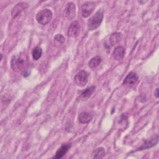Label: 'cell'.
Returning a JSON list of instances; mask_svg holds the SVG:
<instances>
[{"label": "cell", "mask_w": 159, "mask_h": 159, "mask_svg": "<svg viewBox=\"0 0 159 159\" xmlns=\"http://www.w3.org/2000/svg\"><path fill=\"white\" fill-rule=\"evenodd\" d=\"M28 7L27 4L25 2H19L12 9L11 16L12 18H16Z\"/></svg>", "instance_id": "obj_8"}, {"label": "cell", "mask_w": 159, "mask_h": 159, "mask_svg": "<svg viewBox=\"0 0 159 159\" xmlns=\"http://www.w3.org/2000/svg\"><path fill=\"white\" fill-rule=\"evenodd\" d=\"M11 68L14 71L23 70L27 65V57L25 53L14 55L11 61Z\"/></svg>", "instance_id": "obj_1"}, {"label": "cell", "mask_w": 159, "mask_h": 159, "mask_svg": "<svg viewBox=\"0 0 159 159\" xmlns=\"http://www.w3.org/2000/svg\"><path fill=\"white\" fill-rule=\"evenodd\" d=\"M88 80V73L84 70L78 71L74 77V82L76 86L80 88L84 87Z\"/></svg>", "instance_id": "obj_4"}, {"label": "cell", "mask_w": 159, "mask_h": 159, "mask_svg": "<svg viewBox=\"0 0 159 159\" xmlns=\"http://www.w3.org/2000/svg\"><path fill=\"white\" fill-rule=\"evenodd\" d=\"M65 39L63 37V35H62L61 34H57L55 35V36L53 38V43L55 47H61L65 42Z\"/></svg>", "instance_id": "obj_17"}, {"label": "cell", "mask_w": 159, "mask_h": 159, "mask_svg": "<svg viewBox=\"0 0 159 159\" xmlns=\"http://www.w3.org/2000/svg\"><path fill=\"white\" fill-rule=\"evenodd\" d=\"M122 38V34L120 32H115L111 35L109 37V43L112 46L117 44Z\"/></svg>", "instance_id": "obj_14"}, {"label": "cell", "mask_w": 159, "mask_h": 159, "mask_svg": "<svg viewBox=\"0 0 159 159\" xmlns=\"http://www.w3.org/2000/svg\"><path fill=\"white\" fill-rule=\"evenodd\" d=\"M92 119L91 115L86 112H83L78 116V120L81 124H87Z\"/></svg>", "instance_id": "obj_15"}, {"label": "cell", "mask_w": 159, "mask_h": 159, "mask_svg": "<svg viewBox=\"0 0 159 159\" xmlns=\"http://www.w3.org/2000/svg\"><path fill=\"white\" fill-rule=\"evenodd\" d=\"M71 145L69 143H65L63 144L60 148H58L57 150L55 156L53 157V158L55 159H59L62 158L68 151V150L70 148Z\"/></svg>", "instance_id": "obj_9"}, {"label": "cell", "mask_w": 159, "mask_h": 159, "mask_svg": "<svg viewBox=\"0 0 159 159\" xmlns=\"http://www.w3.org/2000/svg\"><path fill=\"white\" fill-rule=\"evenodd\" d=\"M52 12L49 9H43L39 11L35 16L37 22L42 25L48 24L52 19Z\"/></svg>", "instance_id": "obj_3"}, {"label": "cell", "mask_w": 159, "mask_h": 159, "mask_svg": "<svg viewBox=\"0 0 159 159\" xmlns=\"http://www.w3.org/2000/svg\"><path fill=\"white\" fill-rule=\"evenodd\" d=\"M158 135H156L151 139H150L148 140H146L144 142V143L138 150H144V149H147V148L152 147L153 146L155 145L158 143Z\"/></svg>", "instance_id": "obj_12"}, {"label": "cell", "mask_w": 159, "mask_h": 159, "mask_svg": "<svg viewBox=\"0 0 159 159\" xmlns=\"http://www.w3.org/2000/svg\"><path fill=\"white\" fill-rule=\"evenodd\" d=\"M63 14L65 17L69 20L74 19L76 14L75 4L73 2H68L64 9Z\"/></svg>", "instance_id": "obj_7"}, {"label": "cell", "mask_w": 159, "mask_h": 159, "mask_svg": "<svg viewBox=\"0 0 159 159\" xmlns=\"http://www.w3.org/2000/svg\"><path fill=\"white\" fill-rule=\"evenodd\" d=\"M158 88H157L155 91V96L157 98H158L159 97V95H158Z\"/></svg>", "instance_id": "obj_20"}, {"label": "cell", "mask_w": 159, "mask_h": 159, "mask_svg": "<svg viewBox=\"0 0 159 159\" xmlns=\"http://www.w3.org/2000/svg\"><path fill=\"white\" fill-rule=\"evenodd\" d=\"M105 150L103 147H99L96 148L93 153V158H102L105 155Z\"/></svg>", "instance_id": "obj_19"}, {"label": "cell", "mask_w": 159, "mask_h": 159, "mask_svg": "<svg viewBox=\"0 0 159 159\" xmlns=\"http://www.w3.org/2000/svg\"><path fill=\"white\" fill-rule=\"evenodd\" d=\"M42 55V49L41 47L37 46L32 51V56L34 60H38Z\"/></svg>", "instance_id": "obj_18"}, {"label": "cell", "mask_w": 159, "mask_h": 159, "mask_svg": "<svg viewBox=\"0 0 159 159\" xmlns=\"http://www.w3.org/2000/svg\"><path fill=\"white\" fill-rule=\"evenodd\" d=\"M138 75L135 72L129 73L125 78L123 83L127 85H133L138 80Z\"/></svg>", "instance_id": "obj_10"}, {"label": "cell", "mask_w": 159, "mask_h": 159, "mask_svg": "<svg viewBox=\"0 0 159 159\" xmlns=\"http://www.w3.org/2000/svg\"><path fill=\"white\" fill-rule=\"evenodd\" d=\"M104 17V12L102 9L98 10L94 15L90 17L87 22V27L88 30H94L98 28L102 23Z\"/></svg>", "instance_id": "obj_2"}, {"label": "cell", "mask_w": 159, "mask_h": 159, "mask_svg": "<svg viewBox=\"0 0 159 159\" xmlns=\"http://www.w3.org/2000/svg\"><path fill=\"white\" fill-rule=\"evenodd\" d=\"M95 3L93 1H86L81 6V14L83 17L89 16L95 9Z\"/></svg>", "instance_id": "obj_5"}, {"label": "cell", "mask_w": 159, "mask_h": 159, "mask_svg": "<svg viewBox=\"0 0 159 159\" xmlns=\"http://www.w3.org/2000/svg\"><path fill=\"white\" fill-rule=\"evenodd\" d=\"M95 86H91L88 88H86L85 90H84L80 94L79 98L81 100H86L88 99L91 94L94 93L95 90Z\"/></svg>", "instance_id": "obj_13"}, {"label": "cell", "mask_w": 159, "mask_h": 159, "mask_svg": "<svg viewBox=\"0 0 159 159\" xmlns=\"http://www.w3.org/2000/svg\"><path fill=\"white\" fill-rule=\"evenodd\" d=\"M101 58L99 56H95L93 57L88 62V65L91 68H95L99 65L101 62Z\"/></svg>", "instance_id": "obj_16"}, {"label": "cell", "mask_w": 159, "mask_h": 159, "mask_svg": "<svg viewBox=\"0 0 159 159\" xmlns=\"http://www.w3.org/2000/svg\"><path fill=\"white\" fill-rule=\"evenodd\" d=\"M125 53V48L122 46H118L112 52V57L116 60H119L124 57Z\"/></svg>", "instance_id": "obj_11"}, {"label": "cell", "mask_w": 159, "mask_h": 159, "mask_svg": "<svg viewBox=\"0 0 159 159\" xmlns=\"http://www.w3.org/2000/svg\"><path fill=\"white\" fill-rule=\"evenodd\" d=\"M80 24L78 21L75 20L72 22L68 29V36L71 38H76L80 32Z\"/></svg>", "instance_id": "obj_6"}]
</instances>
